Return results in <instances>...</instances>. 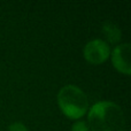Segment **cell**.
Returning <instances> with one entry per match:
<instances>
[{"instance_id": "cell-1", "label": "cell", "mask_w": 131, "mask_h": 131, "mask_svg": "<svg viewBox=\"0 0 131 131\" xmlns=\"http://www.w3.org/2000/svg\"><path fill=\"white\" fill-rule=\"evenodd\" d=\"M89 125L92 131H124L125 118L118 105L112 101H100L89 111Z\"/></svg>"}, {"instance_id": "cell-2", "label": "cell", "mask_w": 131, "mask_h": 131, "mask_svg": "<svg viewBox=\"0 0 131 131\" xmlns=\"http://www.w3.org/2000/svg\"><path fill=\"white\" fill-rule=\"evenodd\" d=\"M58 104L67 117L78 120L88 112L89 102L85 93L75 85H66L58 94Z\"/></svg>"}, {"instance_id": "cell-3", "label": "cell", "mask_w": 131, "mask_h": 131, "mask_svg": "<svg viewBox=\"0 0 131 131\" xmlns=\"http://www.w3.org/2000/svg\"><path fill=\"white\" fill-rule=\"evenodd\" d=\"M83 54L86 61L92 64L104 63L111 55V48L108 44L102 39H93L89 41L83 50Z\"/></svg>"}, {"instance_id": "cell-4", "label": "cell", "mask_w": 131, "mask_h": 131, "mask_svg": "<svg viewBox=\"0 0 131 131\" xmlns=\"http://www.w3.org/2000/svg\"><path fill=\"white\" fill-rule=\"evenodd\" d=\"M130 44H121L116 46L112 54V62L113 66L120 72L124 75L131 74V64H130Z\"/></svg>"}, {"instance_id": "cell-5", "label": "cell", "mask_w": 131, "mask_h": 131, "mask_svg": "<svg viewBox=\"0 0 131 131\" xmlns=\"http://www.w3.org/2000/svg\"><path fill=\"white\" fill-rule=\"evenodd\" d=\"M102 32L105 34L107 40L111 44L118 43L121 40V37H122L120 28L115 23L111 22V21H107V22L104 23V25H102Z\"/></svg>"}, {"instance_id": "cell-6", "label": "cell", "mask_w": 131, "mask_h": 131, "mask_svg": "<svg viewBox=\"0 0 131 131\" xmlns=\"http://www.w3.org/2000/svg\"><path fill=\"white\" fill-rule=\"evenodd\" d=\"M70 131H90V129H89V125L86 124L85 122H83V121H77V122H75L74 124H72Z\"/></svg>"}, {"instance_id": "cell-7", "label": "cell", "mask_w": 131, "mask_h": 131, "mask_svg": "<svg viewBox=\"0 0 131 131\" xmlns=\"http://www.w3.org/2000/svg\"><path fill=\"white\" fill-rule=\"evenodd\" d=\"M8 131H28V129H27V127H25L23 123L15 122V123H13V124L9 125Z\"/></svg>"}]
</instances>
